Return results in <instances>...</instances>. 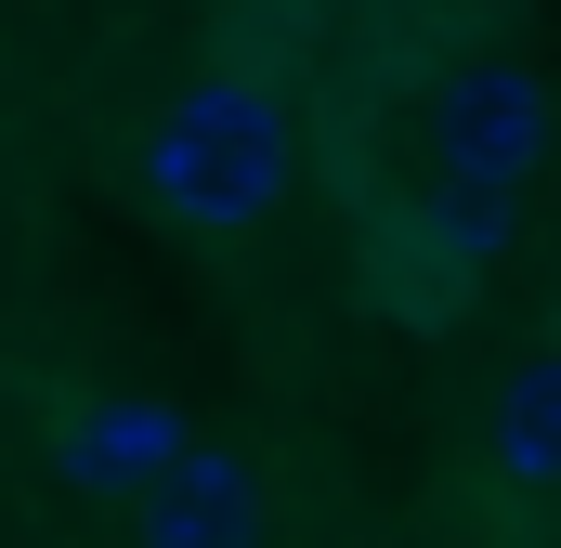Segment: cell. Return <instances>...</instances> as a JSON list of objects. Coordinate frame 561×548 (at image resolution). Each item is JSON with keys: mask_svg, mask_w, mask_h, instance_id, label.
Returning a JSON list of instances; mask_svg holds the SVG:
<instances>
[{"mask_svg": "<svg viewBox=\"0 0 561 548\" xmlns=\"http://www.w3.org/2000/svg\"><path fill=\"white\" fill-rule=\"evenodd\" d=\"M287 183H300V132L275 79H196L144 132V209L170 236H249L287 209Z\"/></svg>", "mask_w": 561, "mask_h": 548, "instance_id": "6da1fadb", "label": "cell"}, {"mask_svg": "<svg viewBox=\"0 0 561 548\" xmlns=\"http://www.w3.org/2000/svg\"><path fill=\"white\" fill-rule=\"evenodd\" d=\"M496 249H510V196H444V183L379 196V209L353 222V274H366V300H379V313H405V327L457 313V300L483 287Z\"/></svg>", "mask_w": 561, "mask_h": 548, "instance_id": "7a4b0ae2", "label": "cell"}, {"mask_svg": "<svg viewBox=\"0 0 561 548\" xmlns=\"http://www.w3.org/2000/svg\"><path fill=\"white\" fill-rule=\"evenodd\" d=\"M419 157H431V183H444V196H523V183H536V157H549V79H536L523 53H483V66L431 79Z\"/></svg>", "mask_w": 561, "mask_h": 548, "instance_id": "3957f363", "label": "cell"}, {"mask_svg": "<svg viewBox=\"0 0 561 548\" xmlns=\"http://www.w3.org/2000/svg\"><path fill=\"white\" fill-rule=\"evenodd\" d=\"M131 523H144V548H262L275 496H262V470H249L236 444H183V457L131 496Z\"/></svg>", "mask_w": 561, "mask_h": 548, "instance_id": "277c9868", "label": "cell"}, {"mask_svg": "<svg viewBox=\"0 0 561 548\" xmlns=\"http://www.w3.org/2000/svg\"><path fill=\"white\" fill-rule=\"evenodd\" d=\"M183 444H196L183 406H157V392H105V406L66 418V444H53V457H66V483H79V496H144Z\"/></svg>", "mask_w": 561, "mask_h": 548, "instance_id": "5b68a950", "label": "cell"}, {"mask_svg": "<svg viewBox=\"0 0 561 548\" xmlns=\"http://www.w3.org/2000/svg\"><path fill=\"white\" fill-rule=\"evenodd\" d=\"M483 457H496V483L561 496V353H523V366L483 392Z\"/></svg>", "mask_w": 561, "mask_h": 548, "instance_id": "8992f818", "label": "cell"}]
</instances>
